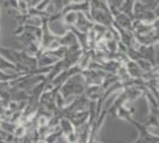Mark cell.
Returning <instances> with one entry per match:
<instances>
[{
	"mask_svg": "<svg viewBox=\"0 0 159 143\" xmlns=\"http://www.w3.org/2000/svg\"><path fill=\"white\" fill-rule=\"evenodd\" d=\"M84 89H86V82L83 79V75L81 73H76L66 79V81L60 87L58 92L64 98L66 104L68 105L75 97L84 93Z\"/></svg>",
	"mask_w": 159,
	"mask_h": 143,
	"instance_id": "cell-1",
	"label": "cell"
},
{
	"mask_svg": "<svg viewBox=\"0 0 159 143\" xmlns=\"http://www.w3.org/2000/svg\"><path fill=\"white\" fill-rule=\"evenodd\" d=\"M127 122H129L131 124H133L138 132H139V137L138 140H135L134 142L135 143H141V142H145V143H158V137H154L151 136L147 131H146V126L145 124H141V123H138L137 121H134L133 118H129Z\"/></svg>",
	"mask_w": 159,
	"mask_h": 143,
	"instance_id": "cell-2",
	"label": "cell"
},
{
	"mask_svg": "<svg viewBox=\"0 0 159 143\" xmlns=\"http://www.w3.org/2000/svg\"><path fill=\"white\" fill-rule=\"evenodd\" d=\"M135 41L139 43L140 45H150V44H158L159 35H158V27L151 30L147 34H133Z\"/></svg>",
	"mask_w": 159,
	"mask_h": 143,
	"instance_id": "cell-3",
	"label": "cell"
},
{
	"mask_svg": "<svg viewBox=\"0 0 159 143\" xmlns=\"http://www.w3.org/2000/svg\"><path fill=\"white\" fill-rule=\"evenodd\" d=\"M157 45L158 44H150V45H139L138 47V53H139L140 57H144L146 60L152 63L153 66L158 64L157 62Z\"/></svg>",
	"mask_w": 159,
	"mask_h": 143,
	"instance_id": "cell-4",
	"label": "cell"
},
{
	"mask_svg": "<svg viewBox=\"0 0 159 143\" xmlns=\"http://www.w3.org/2000/svg\"><path fill=\"white\" fill-rule=\"evenodd\" d=\"M94 21L90 19L89 14L86 12H82V11H77V19L74 27H76L77 30L82 31V32H88L92 26H93Z\"/></svg>",
	"mask_w": 159,
	"mask_h": 143,
	"instance_id": "cell-5",
	"label": "cell"
},
{
	"mask_svg": "<svg viewBox=\"0 0 159 143\" xmlns=\"http://www.w3.org/2000/svg\"><path fill=\"white\" fill-rule=\"evenodd\" d=\"M66 118H69V121L73 123L74 126L77 128L80 125L84 124L89 119V110H81V111H74L66 115Z\"/></svg>",
	"mask_w": 159,
	"mask_h": 143,
	"instance_id": "cell-6",
	"label": "cell"
},
{
	"mask_svg": "<svg viewBox=\"0 0 159 143\" xmlns=\"http://www.w3.org/2000/svg\"><path fill=\"white\" fill-rule=\"evenodd\" d=\"M58 42H60L61 45H63V47H73V45H76V44H79V42H77V38H76V36L74 34L73 31L70 30V29H68L64 34L58 37Z\"/></svg>",
	"mask_w": 159,
	"mask_h": 143,
	"instance_id": "cell-7",
	"label": "cell"
},
{
	"mask_svg": "<svg viewBox=\"0 0 159 143\" xmlns=\"http://www.w3.org/2000/svg\"><path fill=\"white\" fill-rule=\"evenodd\" d=\"M125 66H126L129 78H132V79H141L144 72L139 68V66L137 64V62L128 59V60L125 62Z\"/></svg>",
	"mask_w": 159,
	"mask_h": 143,
	"instance_id": "cell-8",
	"label": "cell"
},
{
	"mask_svg": "<svg viewBox=\"0 0 159 143\" xmlns=\"http://www.w3.org/2000/svg\"><path fill=\"white\" fill-rule=\"evenodd\" d=\"M0 69L4 70L5 73H8V74H19L17 66L12 63L10 60H7L6 57H4L1 54H0Z\"/></svg>",
	"mask_w": 159,
	"mask_h": 143,
	"instance_id": "cell-9",
	"label": "cell"
},
{
	"mask_svg": "<svg viewBox=\"0 0 159 143\" xmlns=\"http://www.w3.org/2000/svg\"><path fill=\"white\" fill-rule=\"evenodd\" d=\"M76 19H77V11L69 10V11L62 12V21H63V24H64L68 29L75 25Z\"/></svg>",
	"mask_w": 159,
	"mask_h": 143,
	"instance_id": "cell-10",
	"label": "cell"
},
{
	"mask_svg": "<svg viewBox=\"0 0 159 143\" xmlns=\"http://www.w3.org/2000/svg\"><path fill=\"white\" fill-rule=\"evenodd\" d=\"M135 1L137 0H124L122 4L119 6V10L133 18V5H134Z\"/></svg>",
	"mask_w": 159,
	"mask_h": 143,
	"instance_id": "cell-11",
	"label": "cell"
},
{
	"mask_svg": "<svg viewBox=\"0 0 159 143\" xmlns=\"http://www.w3.org/2000/svg\"><path fill=\"white\" fill-rule=\"evenodd\" d=\"M135 62H137V64L139 66V68L141 69L143 72H147V70H150L151 68L154 67L151 62L148 61V60H146V59H144V57H138V59L135 60ZM156 66H157V64H156Z\"/></svg>",
	"mask_w": 159,
	"mask_h": 143,
	"instance_id": "cell-12",
	"label": "cell"
},
{
	"mask_svg": "<svg viewBox=\"0 0 159 143\" xmlns=\"http://www.w3.org/2000/svg\"><path fill=\"white\" fill-rule=\"evenodd\" d=\"M20 74H8V73H5L4 70L0 69V81H11L16 78H18Z\"/></svg>",
	"mask_w": 159,
	"mask_h": 143,
	"instance_id": "cell-13",
	"label": "cell"
},
{
	"mask_svg": "<svg viewBox=\"0 0 159 143\" xmlns=\"http://www.w3.org/2000/svg\"><path fill=\"white\" fill-rule=\"evenodd\" d=\"M0 10H1V8H0Z\"/></svg>",
	"mask_w": 159,
	"mask_h": 143,
	"instance_id": "cell-14",
	"label": "cell"
}]
</instances>
